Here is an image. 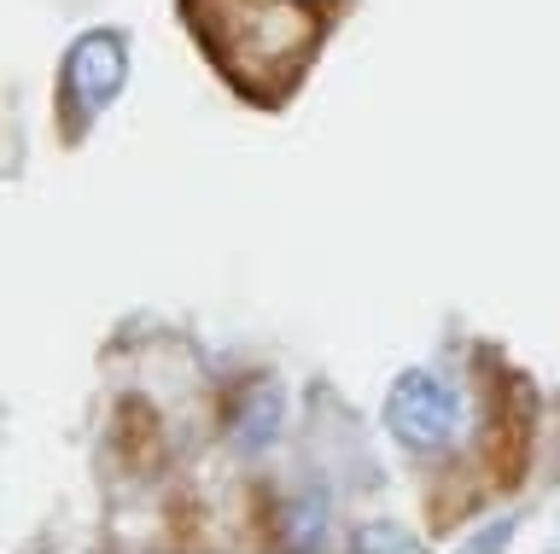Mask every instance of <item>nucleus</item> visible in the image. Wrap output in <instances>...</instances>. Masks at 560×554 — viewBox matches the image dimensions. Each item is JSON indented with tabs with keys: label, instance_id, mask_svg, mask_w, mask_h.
Returning <instances> with one entry per match:
<instances>
[{
	"label": "nucleus",
	"instance_id": "nucleus-3",
	"mask_svg": "<svg viewBox=\"0 0 560 554\" xmlns=\"http://www.w3.org/2000/svg\"><path fill=\"white\" fill-rule=\"evenodd\" d=\"M385 426H392V438L402 449H444L455 438V426H462V403H455V391L438 374L409 368L385 397Z\"/></svg>",
	"mask_w": 560,
	"mask_h": 554
},
{
	"label": "nucleus",
	"instance_id": "nucleus-4",
	"mask_svg": "<svg viewBox=\"0 0 560 554\" xmlns=\"http://www.w3.org/2000/svg\"><path fill=\"white\" fill-rule=\"evenodd\" d=\"M275 421H280V397L269 386H252V391H245V403H240V414H234V444H245V449L269 444Z\"/></svg>",
	"mask_w": 560,
	"mask_h": 554
},
{
	"label": "nucleus",
	"instance_id": "nucleus-5",
	"mask_svg": "<svg viewBox=\"0 0 560 554\" xmlns=\"http://www.w3.org/2000/svg\"><path fill=\"white\" fill-rule=\"evenodd\" d=\"M357 554H420V543L409 531H397L392 519H374V526L357 531Z\"/></svg>",
	"mask_w": 560,
	"mask_h": 554
},
{
	"label": "nucleus",
	"instance_id": "nucleus-1",
	"mask_svg": "<svg viewBox=\"0 0 560 554\" xmlns=\"http://www.w3.org/2000/svg\"><path fill=\"white\" fill-rule=\"evenodd\" d=\"M339 7L345 0H182L210 64L252 106H280L298 89Z\"/></svg>",
	"mask_w": 560,
	"mask_h": 554
},
{
	"label": "nucleus",
	"instance_id": "nucleus-2",
	"mask_svg": "<svg viewBox=\"0 0 560 554\" xmlns=\"http://www.w3.org/2000/svg\"><path fill=\"white\" fill-rule=\"evenodd\" d=\"M122 82H129V42L117 36V30H94V36H82L77 47H70L65 59V134L88 129L94 117L112 106V99L122 94Z\"/></svg>",
	"mask_w": 560,
	"mask_h": 554
}]
</instances>
